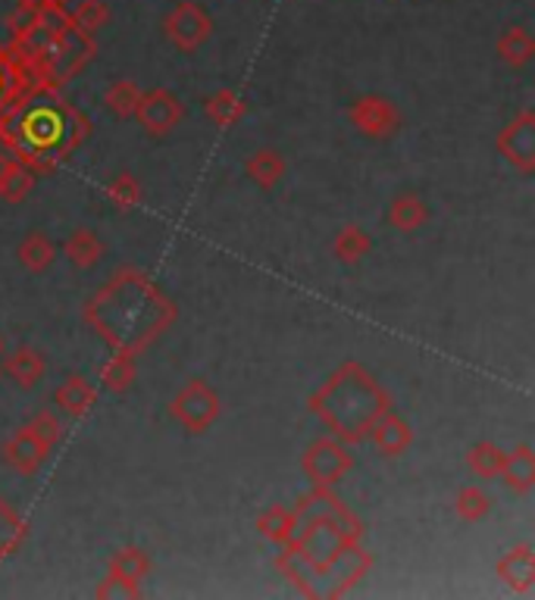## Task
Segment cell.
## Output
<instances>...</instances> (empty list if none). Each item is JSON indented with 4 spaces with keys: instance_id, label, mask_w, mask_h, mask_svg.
Segmentation results:
<instances>
[{
    "instance_id": "d6a6232c",
    "label": "cell",
    "mask_w": 535,
    "mask_h": 600,
    "mask_svg": "<svg viewBox=\"0 0 535 600\" xmlns=\"http://www.w3.org/2000/svg\"><path fill=\"white\" fill-rule=\"evenodd\" d=\"M489 510H492L489 494L482 492V488H476V485L460 488L457 497H454V514L460 516L464 522H482L489 516Z\"/></svg>"
},
{
    "instance_id": "9c48e42d",
    "label": "cell",
    "mask_w": 535,
    "mask_h": 600,
    "mask_svg": "<svg viewBox=\"0 0 535 600\" xmlns=\"http://www.w3.org/2000/svg\"><path fill=\"white\" fill-rule=\"evenodd\" d=\"M348 119L354 129L373 141H386L401 131V109L383 94H361L348 109Z\"/></svg>"
},
{
    "instance_id": "f546056e",
    "label": "cell",
    "mask_w": 535,
    "mask_h": 600,
    "mask_svg": "<svg viewBox=\"0 0 535 600\" xmlns=\"http://www.w3.org/2000/svg\"><path fill=\"white\" fill-rule=\"evenodd\" d=\"M29 535V526L3 497H0V559L10 557Z\"/></svg>"
},
{
    "instance_id": "ac0fdd59",
    "label": "cell",
    "mask_w": 535,
    "mask_h": 600,
    "mask_svg": "<svg viewBox=\"0 0 535 600\" xmlns=\"http://www.w3.org/2000/svg\"><path fill=\"white\" fill-rule=\"evenodd\" d=\"M508 488L514 494H530L535 488V450L533 445H516L514 450H508L504 457V466H501V475H498Z\"/></svg>"
},
{
    "instance_id": "ba28073f",
    "label": "cell",
    "mask_w": 535,
    "mask_h": 600,
    "mask_svg": "<svg viewBox=\"0 0 535 600\" xmlns=\"http://www.w3.org/2000/svg\"><path fill=\"white\" fill-rule=\"evenodd\" d=\"M150 557L141 547H119L110 557V573L104 585L94 591L98 598H138L141 595V581L148 579Z\"/></svg>"
},
{
    "instance_id": "1f68e13d",
    "label": "cell",
    "mask_w": 535,
    "mask_h": 600,
    "mask_svg": "<svg viewBox=\"0 0 535 600\" xmlns=\"http://www.w3.org/2000/svg\"><path fill=\"white\" fill-rule=\"evenodd\" d=\"M138 97H141V88L135 85L132 79H116L104 94V104L116 119H132L135 107H138Z\"/></svg>"
},
{
    "instance_id": "4dcf8cb0",
    "label": "cell",
    "mask_w": 535,
    "mask_h": 600,
    "mask_svg": "<svg viewBox=\"0 0 535 600\" xmlns=\"http://www.w3.org/2000/svg\"><path fill=\"white\" fill-rule=\"evenodd\" d=\"M104 194H107L110 204L116 210H123V214H129V210H135L141 204V185H138V178L132 172L113 175L107 185H104Z\"/></svg>"
},
{
    "instance_id": "484cf974",
    "label": "cell",
    "mask_w": 535,
    "mask_h": 600,
    "mask_svg": "<svg viewBox=\"0 0 535 600\" xmlns=\"http://www.w3.org/2000/svg\"><path fill=\"white\" fill-rule=\"evenodd\" d=\"M107 254L104 241L94 229H76L72 235L64 241V257L76 266V269H94Z\"/></svg>"
},
{
    "instance_id": "7a4b0ae2",
    "label": "cell",
    "mask_w": 535,
    "mask_h": 600,
    "mask_svg": "<svg viewBox=\"0 0 535 600\" xmlns=\"http://www.w3.org/2000/svg\"><path fill=\"white\" fill-rule=\"evenodd\" d=\"M82 320L113 350H129L138 357L175 322V307L145 273L126 266L88 300Z\"/></svg>"
},
{
    "instance_id": "6da1fadb",
    "label": "cell",
    "mask_w": 535,
    "mask_h": 600,
    "mask_svg": "<svg viewBox=\"0 0 535 600\" xmlns=\"http://www.w3.org/2000/svg\"><path fill=\"white\" fill-rule=\"evenodd\" d=\"M91 138V119L76 109L60 88H32L22 104L0 123V148H7L25 170L50 175Z\"/></svg>"
},
{
    "instance_id": "7402d4cb",
    "label": "cell",
    "mask_w": 535,
    "mask_h": 600,
    "mask_svg": "<svg viewBox=\"0 0 535 600\" xmlns=\"http://www.w3.org/2000/svg\"><path fill=\"white\" fill-rule=\"evenodd\" d=\"M285 160L273 148H258L244 160V175L258 185L260 192H273L278 182L285 178Z\"/></svg>"
},
{
    "instance_id": "8992f818",
    "label": "cell",
    "mask_w": 535,
    "mask_h": 600,
    "mask_svg": "<svg viewBox=\"0 0 535 600\" xmlns=\"http://www.w3.org/2000/svg\"><path fill=\"white\" fill-rule=\"evenodd\" d=\"M163 35L167 42L182 50V54H194L214 35V16L197 3V0H179L170 13L163 16Z\"/></svg>"
},
{
    "instance_id": "cb8c5ba5",
    "label": "cell",
    "mask_w": 535,
    "mask_h": 600,
    "mask_svg": "<svg viewBox=\"0 0 535 600\" xmlns=\"http://www.w3.org/2000/svg\"><path fill=\"white\" fill-rule=\"evenodd\" d=\"M429 222V207L426 200L420 197V194L405 192L398 194L391 204H388V226L391 229H398V232H417V229H423Z\"/></svg>"
},
{
    "instance_id": "5bb4252c",
    "label": "cell",
    "mask_w": 535,
    "mask_h": 600,
    "mask_svg": "<svg viewBox=\"0 0 535 600\" xmlns=\"http://www.w3.org/2000/svg\"><path fill=\"white\" fill-rule=\"evenodd\" d=\"M494 576L504 581L514 595H530L535 588V547L514 544L504 557L494 563Z\"/></svg>"
},
{
    "instance_id": "44dd1931",
    "label": "cell",
    "mask_w": 535,
    "mask_h": 600,
    "mask_svg": "<svg viewBox=\"0 0 535 600\" xmlns=\"http://www.w3.org/2000/svg\"><path fill=\"white\" fill-rule=\"evenodd\" d=\"M204 113L219 129H232L248 116V101L232 88H219V91L204 97Z\"/></svg>"
},
{
    "instance_id": "4316f807",
    "label": "cell",
    "mask_w": 535,
    "mask_h": 600,
    "mask_svg": "<svg viewBox=\"0 0 535 600\" xmlns=\"http://www.w3.org/2000/svg\"><path fill=\"white\" fill-rule=\"evenodd\" d=\"M295 529H298V516L292 507H282V504H273V507H266L263 514L258 516V532L270 544H276V547H285L292 538H295Z\"/></svg>"
},
{
    "instance_id": "52a82bcc",
    "label": "cell",
    "mask_w": 535,
    "mask_h": 600,
    "mask_svg": "<svg viewBox=\"0 0 535 600\" xmlns=\"http://www.w3.org/2000/svg\"><path fill=\"white\" fill-rule=\"evenodd\" d=\"M300 470L310 485L335 488L348 472L354 470V453L339 438H317L300 457Z\"/></svg>"
},
{
    "instance_id": "30bf717a",
    "label": "cell",
    "mask_w": 535,
    "mask_h": 600,
    "mask_svg": "<svg viewBox=\"0 0 535 600\" xmlns=\"http://www.w3.org/2000/svg\"><path fill=\"white\" fill-rule=\"evenodd\" d=\"M135 119L150 138H163V135H170L172 129L182 126L185 104L172 94L170 88H150V91H141V97H138Z\"/></svg>"
},
{
    "instance_id": "5b68a950",
    "label": "cell",
    "mask_w": 535,
    "mask_h": 600,
    "mask_svg": "<svg viewBox=\"0 0 535 600\" xmlns=\"http://www.w3.org/2000/svg\"><path fill=\"white\" fill-rule=\"evenodd\" d=\"M223 413V397L210 382L204 379H192L175 391V397L170 401V419L179 429L201 435L214 426Z\"/></svg>"
},
{
    "instance_id": "836d02e7",
    "label": "cell",
    "mask_w": 535,
    "mask_h": 600,
    "mask_svg": "<svg viewBox=\"0 0 535 600\" xmlns=\"http://www.w3.org/2000/svg\"><path fill=\"white\" fill-rule=\"evenodd\" d=\"M69 16H72V22H76L82 32L98 35V32L110 22V7L104 0H76V7L69 10Z\"/></svg>"
},
{
    "instance_id": "4fadbf2b",
    "label": "cell",
    "mask_w": 535,
    "mask_h": 600,
    "mask_svg": "<svg viewBox=\"0 0 535 600\" xmlns=\"http://www.w3.org/2000/svg\"><path fill=\"white\" fill-rule=\"evenodd\" d=\"M38 85V79L25 69L20 57L0 44V123L20 107L22 97Z\"/></svg>"
},
{
    "instance_id": "277c9868",
    "label": "cell",
    "mask_w": 535,
    "mask_h": 600,
    "mask_svg": "<svg viewBox=\"0 0 535 600\" xmlns=\"http://www.w3.org/2000/svg\"><path fill=\"white\" fill-rule=\"evenodd\" d=\"M307 409L332 431V438L344 445H364L373 423L391 409V394L366 366L348 360L310 394Z\"/></svg>"
},
{
    "instance_id": "83f0119b",
    "label": "cell",
    "mask_w": 535,
    "mask_h": 600,
    "mask_svg": "<svg viewBox=\"0 0 535 600\" xmlns=\"http://www.w3.org/2000/svg\"><path fill=\"white\" fill-rule=\"evenodd\" d=\"M369 251H373V238H369V232L361 229V226H344L342 232L335 235V241H332V254H335V259L344 263V266L361 263Z\"/></svg>"
},
{
    "instance_id": "9a60e30c",
    "label": "cell",
    "mask_w": 535,
    "mask_h": 600,
    "mask_svg": "<svg viewBox=\"0 0 535 600\" xmlns=\"http://www.w3.org/2000/svg\"><path fill=\"white\" fill-rule=\"evenodd\" d=\"M366 441L376 448V453H383V457H401L410 450L413 445V429L407 426V419H401L398 413H383L376 423H373V429L366 435Z\"/></svg>"
},
{
    "instance_id": "7c38bea8",
    "label": "cell",
    "mask_w": 535,
    "mask_h": 600,
    "mask_svg": "<svg viewBox=\"0 0 535 600\" xmlns=\"http://www.w3.org/2000/svg\"><path fill=\"white\" fill-rule=\"evenodd\" d=\"M50 450L54 448H50V445H44L35 431L29 429V426H22L20 431H13V435L3 441L0 453H3V463H7L10 470L20 472V475H25V478H32V475L47 463Z\"/></svg>"
},
{
    "instance_id": "d4e9b609",
    "label": "cell",
    "mask_w": 535,
    "mask_h": 600,
    "mask_svg": "<svg viewBox=\"0 0 535 600\" xmlns=\"http://www.w3.org/2000/svg\"><path fill=\"white\" fill-rule=\"evenodd\" d=\"M101 385L107 388L110 394H126L135 379H138V357L129 354V350H113L107 360L101 364V372H98Z\"/></svg>"
},
{
    "instance_id": "8fae6325",
    "label": "cell",
    "mask_w": 535,
    "mask_h": 600,
    "mask_svg": "<svg viewBox=\"0 0 535 600\" xmlns=\"http://www.w3.org/2000/svg\"><path fill=\"white\" fill-rule=\"evenodd\" d=\"M494 148L501 153L504 163H511L520 175H533L535 172V113L523 109L514 116L504 129L498 131Z\"/></svg>"
},
{
    "instance_id": "603a6c76",
    "label": "cell",
    "mask_w": 535,
    "mask_h": 600,
    "mask_svg": "<svg viewBox=\"0 0 535 600\" xmlns=\"http://www.w3.org/2000/svg\"><path fill=\"white\" fill-rule=\"evenodd\" d=\"M498 57L501 64H508L511 69H523L535 60V38L530 35L526 25H508L501 35H498Z\"/></svg>"
},
{
    "instance_id": "ffe728a7",
    "label": "cell",
    "mask_w": 535,
    "mask_h": 600,
    "mask_svg": "<svg viewBox=\"0 0 535 600\" xmlns=\"http://www.w3.org/2000/svg\"><path fill=\"white\" fill-rule=\"evenodd\" d=\"M54 404L64 409L66 416L79 419L98 404V388L91 385L86 376H66L64 385L54 388Z\"/></svg>"
},
{
    "instance_id": "e0dca14e",
    "label": "cell",
    "mask_w": 535,
    "mask_h": 600,
    "mask_svg": "<svg viewBox=\"0 0 535 600\" xmlns=\"http://www.w3.org/2000/svg\"><path fill=\"white\" fill-rule=\"evenodd\" d=\"M38 175L25 170L20 160L7 148H0V200L3 204H22L32 188H35Z\"/></svg>"
},
{
    "instance_id": "f1b7e54d",
    "label": "cell",
    "mask_w": 535,
    "mask_h": 600,
    "mask_svg": "<svg viewBox=\"0 0 535 600\" xmlns=\"http://www.w3.org/2000/svg\"><path fill=\"white\" fill-rule=\"evenodd\" d=\"M504 457H508V450L501 448V445H494V441H476L467 450V466L479 478H498L501 466H504Z\"/></svg>"
},
{
    "instance_id": "d590c367",
    "label": "cell",
    "mask_w": 535,
    "mask_h": 600,
    "mask_svg": "<svg viewBox=\"0 0 535 600\" xmlns=\"http://www.w3.org/2000/svg\"><path fill=\"white\" fill-rule=\"evenodd\" d=\"M47 3H66V0H20V7H47Z\"/></svg>"
},
{
    "instance_id": "e575fe53",
    "label": "cell",
    "mask_w": 535,
    "mask_h": 600,
    "mask_svg": "<svg viewBox=\"0 0 535 600\" xmlns=\"http://www.w3.org/2000/svg\"><path fill=\"white\" fill-rule=\"evenodd\" d=\"M29 429L35 431V435L42 438L44 445H50V448H57V445H60V438H64V426H60V416H57V413H50V409H42V413H35V419L29 423Z\"/></svg>"
},
{
    "instance_id": "d6986e66",
    "label": "cell",
    "mask_w": 535,
    "mask_h": 600,
    "mask_svg": "<svg viewBox=\"0 0 535 600\" xmlns=\"http://www.w3.org/2000/svg\"><path fill=\"white\" fill-rule=\"evenodd\" d=\"M16 259L22 263V269H29L35 276L47 273L54 266V259H57V244H54V238L47 235L44 229H29L20 244H16Z\"/></svg>"
},
{
    "instance_id": "2e32d148",
    "label": "cell",
    "mask_w": 535,
    "mask_h": 600,
    "mask_svg": "<svg viewBox=\"0 0 535 600\" xmlns=\"http://www.w3.org/2000/svg\"><path fill=\"white\" fill-rule=\"evenodd\" d=\"M0 372H3L13 385L22 388V391H32V388L44 379L47 360H44V354H38L35 347H16V350L3 360Z\"/></svg>"
},
{
    "instance_id": "3957f363",
    "label": "cell",
    "mask_w": 535,
    "mask_h": 600,
    "mask_svg": "<svg viewBox=\"0 0 535 600\" xmlns=\"http://www.w3.org/2000/svg\"><path fill=\"white\" fill-rule=\"evenodd\" d=\"M10 50L44 85L64 88L98 54L94 35H88L72 22L64 3L20 7L10 20Z\"/></svg>"
},
{
    "instance_id": "8d00e7d4",
    "label": "cell",
    "mask_w": 535,
    "mask_h": 600,
    "mask_svg": "<svg viewBox=\"0 0 535 600\" xmlns=\"http://www.w3.org/2000/svg\"><path fill=\"white\" fill-rule=\"evenodd\" d=\"M0 354H3V338H0Z\"/></svg>"
}]
</instances>
